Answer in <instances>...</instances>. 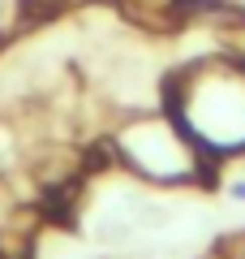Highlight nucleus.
I'll use <instances>...</instances> for the list:
<instances>
[{
    "label": "nucleus",
    "instance_id": "obj_1",
    "mask_svg": "<svg viewBox=\"0 0 245 259\" xmlns=\"http://www.w3.org/2000/svg\"><path fill=\"white\" fill-rule=\"evenodd\" d=\"M116 156L129 160L138 173L155 177V182H176V177H190L202 164L194 139L176 125H163V121H138L134 130H125L116 139Z\"/></svg>",
    "mask_w": 245,
    "mask_h": 259
},
{
    "label": "nucleus",
    "instance_id": "obj_2",
    "mask_svg": "<svg viewBox=\"0 0 245 259\" xmlns=\"http://www.w3.org/2000/svg\"><path fill=\"white\" fill-rule=\"evenodd\" d=\"M219 255H224V259H245V233H241V238H228Z\"/></svg>",
    "mask_w": 245,
    "mask_h": 259
},
{
    "label": "nucleus",
    "instance_id": "obj_3",
    "mask_svg": "<svg viewBox=\"0 0 245 259\" xmlns=\"http://www.w3.org/2000/svg\"><path fill=\"white\" fill-rule=\"evenodd\" d=\"M215 259H224V255H215Z\"/></svg>",
    "mask_w": 245,
    "mask_h": 259
}]
</instances>
